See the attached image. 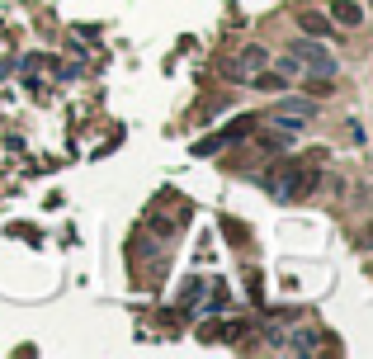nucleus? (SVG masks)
<instances>
[{"instance_id": "9", "label": "nucleus", "mask_w": 373, "mask_h": 359, "mask_svg": "<svg viewBox=\"0 0 373 359\" xmlns=\"http://www.w3.org/2000/svg\"><path fill=\"white\" fill-rule=\"evenodd\" d=\"M359 246H373V232H364V236H359Z\"/></svg>"}, {"instance_id": "2", "label": "nucleus", "mask_w": 373, "mask_h": 359, "mask_svg": "<svg viewBox=\"0 0 373 359\" xmlns=\"http://www.w3.org/2000/svg\"><path fill=\"white\" fill-rule=\"evenodd\" d=\"M246 133H255V114H246V118H236V123H227L222 133H213V138H203L194 152L199 157H213V152H222L227 142H236V138H246Z\"/></svg>"}, {"instance_id": "4", "label": "nucleus", "mask_w": 373, "mask_h": 359, "mask_svg": "<svg viewBox=\"0 0 373 359\" xmlns=\"http://www.w3.org/2000/svg\"><path fill=\"white\" fill-rule=\"evenodd\" d=\"M331 19L345 24V29H359V24H364V10H359L355 0H331Z\"/></svg>"}, {"instance_id": "7", "label": "nucleus", "mask_w": 373, "mask_h": 359, "mask_svg": "<svg viewBox=\"0 0 373 359\" xmlns=\"http://www.w3.org/2000/svg\"><path fill=\"white\" fill-rule=\"evenodd\" d=\"M222 232H227V241H232V246H241V241H246V227H236V218L222 222Z\"/></svg>"}, {"instance_id": "8", "label": "nucleus", "mask_w": 373, "mask_h": 359, "mask_svg": "<svg viewBox=\"0 0 373 359\" xmlns=\"http://www.w3.org/2000/svg\"><path fill=\"white\" fill-rule=\"evenodd\" d=\"M152 232H156V236H171L175 222H171V218H152Z\"/></svg>"}, {"instance_id": "5", "label": "nucleus", "mask_w": 373, "mask_h": 359, "mask_svg": "<svg viewBox=\"0 0 373 359\" xmlns=\"http://www.w3.org/2000/svg\"><path fill=\"white\" fill-rule=\"evenodd\" d=\"M279 109H283V118H298V123H302V118H312V114H317V99H302V95L293 99V95H288Z\"/></svg>"}, {"instance_id": "6", "label": "nucleus", "mask_w": 373, "mask_h": 359, "mask_svg": "<svg viewBox=\"0 0 373 359\" xmlns=\"http://www.w3.org/2000/svg\"><path fill=\"white\" fill-rule=\"evenodd\" d=\"M283 85H288L283 71H264V76H255V90H283Z\"/></svg>"}, {"instance_id": "3", "label": "nucleus", "mask_w": 373, "mask_h": 359, "mask_svg": "<svg viewBox=\"0 0 373 359\" xmlns=\"http://www.w3.org/2000/svg\"><path fill=\"white\" fill-rule=\"evenodd\" d=\"M298 29L307 33V38H331V15H322V10H298Z\"/></svg>"}, {"instance_id": "1", "label": "nucleus", "mask_w": 373, "mask_h": 359, "mask_svg": "<svg viewBox=\"0 0 373 359\" xmlns=\"http://www.w3.org/2000/svg\"><path fill=\"white\" fill-rule=\"evenodd\" d=\"M288 57H293L298 66H312L317 76H331V71H336V57L322 47V38H298V43L288 47ZM312 71H302V76H312Z\"/></svg>"}]
</instances>
